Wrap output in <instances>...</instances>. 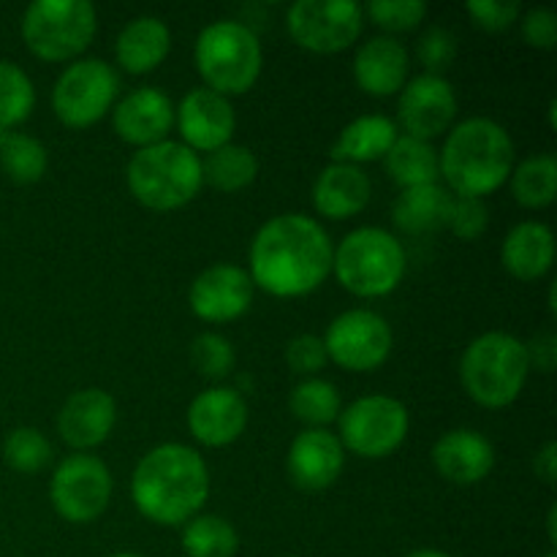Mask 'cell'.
Wrapping results in <instances>:
<instances>
[{
  "label": "cell",
  "instance_id": "1",
  "mask_svg": "<svg viewBox=\"0 0 557 557\" xmlns=\"http://www.w3.org/2000/svg\"><path fill=\"white\" fill-rule=\"evenodd\" d=\"M330 234L302 212L270 218L250 245V281L277 299L313 294L332 272Z\"/></svg>",
  "mask_w": 557,
  "mask_h": 557
},
{
  "label": "cell",
  "instance_id": "2",
  "mask_svg": "<svg viewBox=\"0 0 557 557\" xmlns=\"http://www.w3.org/2000/svg\"><path fill=\"white\" fill-rule=\"evenodd\" d=\"M210 498V468L185 444H161L147 451L131 476L136 511L156 525L177 528L194 520Z\"/></svg>",
  "mask_w": 557,
  "mask_h": 557
},
{
  "label": "cell",
  "instance_id": "3",
  "mask_svg": "<svg viewBox=\"0 0 557 557\" xmlns=\"http://www.w3.org/2000/svg\"><path fill=\"white\" fill-rule=\"evenodd\" d=\"M438 169L451 196L484 199L509 183L515 169V141L495 120H462L441 147Z\"/></svg>",
  "mask_w": 557,
  "mask_h": 557
},
{
  "label": "cell",
  "instance_id": "4",
  "mask_svg": "<svg viewBox=\"0 0 557 557\" xmlns=\"http://www.w3.org/2000/svg\"><path fill=\"white\" fill-rule=\"evenodd\" d=\"M128 190L141 207L156 212H172L199 196L205 185L201 158L183 141H158L134 152L125 169Z\"/></svg>",
  "mask_w": 557,
  "mask_h": 557
},
{
  "label": "cell",
  "instance_id": "5",
  "mask_svg": "<svg viewBox=\"0 0 557 557\" xmlns=\"http://www.w3.org/2000/svg\"><path fill=\"white\" fill-rule=\"evenodd\" d=\"M531 375V359L520 337L484 332L460 357V381L482 408H506L522 395Z\"/></svg>",
  "mask_w": 557,
  "mask_h": 557
},
{
  "label": "cell",
  "instance_id": "6",
  "mask_svg": "<svg viewBox=\"0 0 557 557\" xmlns=\"http://www.w3.org/2000/svg\"><path fill=\"white\" fill-rule=\"evenodd\" d=\"M332 272L354 297H386L406 277V248L395 234L379 226L354 228L335 248Z\"/></svg>",
  "mask_w": 557,
  "mask_h": 557
},
{
  "label": "cell",
  "instance_id": "7",
  "mask_svg": "<svg viewBox=\"0 0 557 557\" xmlns=\"http://www.w3.org/2000/svg\"><path fill=\"white\" fill-rule=\"evenodd\" d=\"M196 69L205 87L234 98L253 90L264 69L259 36L237 20H218L196 38Z\"/></svg>",
  "mask_w": 557,
  "mask_h": 557
},
{
  "label": "cell",
  "instance_id": "8",
  "mask_svg": "<svg viewBox=\"0 0 557 557\" xmlns=\"http://www.w3.org/2000/svg\"><path fill=\"white\" fill-rule=\"evenodd\" d=\"M98 14L90 0H36L22 14L25 47L44 63L76 60L96 38Z\"/></svg>",
  "mask_w": 557,
  "mask_h": 557
},
{
  "label": "cell",
  "instance_id": "9",
  "mask_svg": "<svg viewBox=\"0 0 557 557\" xmlns=\"http://www.w3.org/2000/svg\"><path fill=\"white\" fill-rule=\"evenodd\" d=\"M341 444L364 460L395 455L408 438L411 417L406 403L389 395H368L341 411Z\"/></svg>",
  "mask_w": 557,
  "mask_h": 557
},
{
  "label": "cell",
  "instance_id": "10",
  "mask_svg": "<svg viewBox=\"0 0 557 557\" xmlns=\"http://www.w3.org/2000/svg\"><path fill=\"white\" fill-rule=\"evenodd\" d=\"M120 92L117 71L103 60H74L52 87V112L69 128H90L109 109H114Z\"/></svg>",
  "mask_w": 557,
  "mask_h": 557
},
{
  "label": "cell",
  "instance_id": "11",
  "mask_svg": "<svg viewBox=\"0 0 557 557\" xmlns=\"http://www.w3.org/2000/svg\"><path fill=\"white\" fill-rule=\"evenodd\" d=\"M112 471L101 457L90 451H76L58 462L49 482V500L52 509L74 525H87L96 522L107 511L112 500Z\"/></svg>",
  "mask_w": 557,
  "mask_h": 557
},
{
  "label": "cell",
  "instance_id": "12",
  "mask_svg": "<svg viewBox=\"0 0 557 557\" xmlns=\"http://www.w3.org/2000/svg\"><path fill=\"white\" fill-rule=\"evenodd\" d=\"M362 5L351 0H297L286 11L288 36L313 54H337L359 41Z\"/></svg>",
  "mask_w": 557,
  "mask_h": 557
},
{
  "label": "cell",
  "instance_id": "13",
  "mask_svg": "<svg viewBox=\"0 0 557 557\" xmlns=\"http://www.w3.org/2000/svg\"><path fill=\"white\" fill-rule=\"evenodd\" d=\"M321 341L330 362L348 373H373L389 359L395 346V335L384 315L364 308L346 310L332 319Z\"/></svg>",
  "mask_w": 557,
  "mask_h": 557
},
{
  "label": "cell",
  "instance_id": "14",
  "mask_svg": "<svg viewBox=\"0 0 557 557\" xmlns=\"http://www.w3.org/2000/svg\"><path fill=\"white\" fill-rule=\"evenodd\" d=\"M457 117L455 87L444 76L419 74L400 90L397 101V128L406 136L430 141L446 134Z\"/></svg>",
  "mask_w": 557,
  "mask_h": 557
},
{
  "label": "cell",
  "instance_id": "15",
  "mask_svg": "<svg viewBox=\"0 0 557 557\" xmlns=\"http://www.w3.org/2000/svg\"><path fill=\"white\" fill-rule=\"evenodd\" d=\"M253 281L237 264H212L190 283L188 305L196 319L207 324H228L253 305Z\"/></svg>",
  "mask_w": 557,
  "mask_h": 557
},
{
  "label": "cell",
  "instance_id": "16",
  "mask_svg": "<svg viewBox=\"0 0 557 557\" xmlns=\"http://www.w3.org/2000/svg\"><path fill=\"white\" fill-rule=\"evenodd\" d=\"M174 125H177L180 141L199 156V152H212L232 141L237 114L226 96L196 87L174 107Z\"/></svg>",
  "mask_w": 557,
  "mask_h": 557
},
{
  "label": "cell",
  "instance_id": "17",
  "mask_svg": "<svg viewBox=\"0 0 557 557\" xmlns=\"http://www.w3.org/2000/svg\"><path fill=\"white\" fill-rule=\"evenodd\" d=\"M248 428V403L234 386L199 392L188 406V430L201 446H232Z\"/></svg>",
  "mask_w": 557,
  "mask_h": 557
},
{
  "label": "cell",
  "instance_id": "18",
  "mask_svg": "<svg viewBox=\"0 0 557 557\" xmlns=\"http://www.w3.org/2000/svg\"><path fill=\"white\" fill-rule=\"evenodd\" d=\"M346 468V449L335 433L308 428L292 441L286 455V471L294 487L305 493H321L341 479Z\"/></svg>",
  "mask_w": 557,
  "mask_h": 557
},
{
  "label": "cell",
  "instance_id": "19",
  "mask_svg": "<svg viewBox=\"0 0 557 557\" xmlns=\"http://www.w3.org/2000/svg\"><path fill=\"white\" fill-rule=\"evenodd\" d=\"M112 128L125 145L150 147L169 139L174 128V103L158 87H136L112 109Z\"/></svg>",
  "mask_w": 557,
  "mask_h": 557
},
{
  "label": "cell",
  "instance_id": "20",
  "mask_svg": "<svg viewBox=\"0 0 557 557\" xmlns=\"http://www.w3.org/2000/svg\"><path fill=\"white\" fill-rule=\"evenodd\" d=\"M58 433L71 449L90 451L112 435L117 424V403L107 389L87 386L74 392L58 413Z\"/></svg>",
  "mask_w": 557,
  "mask_h": 557
},
{
  "label": "cell",
  "instance_id": "21",
  "mask_svg": "<svg viewBox=\"0 0 557 557\" xmlns=\"http://www.w3.org/2000/svg\"><path fill=\"white\" fill-rule=\"evenodd\" d=\"M433 466L446 482L471 487L493 473L495 449L479 430H449L435 441Z\"/></svg>",
  "mask_w": 557,
  "mask_h": 557
},
{
  "label": "cell",
  "instance_id": "22",
  "mask_svg": "<svg viewBox=\"0 0 557 557\" xmlns=\"http://www.w3.org/2000/svg\"><path fill=\"white\" fill-rule=\"evenodd\" d=\"M411 58L395 36H375L354 54V82L373 98H389L408 82Z\"/></svg>",
  "mask_w": 557,
  "mask_h": 557
},
{
  "label": "cell",
  "instance_id": "23",
  "mask_svg": "<svg viewBox=\"0 0 557 557\" xmlns=\"http://www.w3.org/2000/svg\"><path fill=\"white\" fill-rule=\"evenodd\" d=\"M310 196H313V207L321 218L348 221L368 207L370 196H373V183L362 166L330 163L315 177Z\"/></svg>",
  "mask_w": 557,
  "mask_h": 557
},
{
  "label": "cell",
  "instance_id": "24",
  "mask_svg": "<svg viewBox=\"0 0 557 557\" xmlns=\"http://www.w3.org/2000/svg\"><path fill=\"white\" fill-rule=\"evenodd\" d=\"M500 261L506 272L522 283L542 281L555 264V234L547 223L522 221L506 234Z\"/></svg>",
  "mask_w": 557,
  "mask_h": 557
},
{
  "label": "cell",
  "instance_id": "25",
  "mask_svg": "<svg viewBox=\"0 0 557 557\" xmlns=\"http://www.w3.org/2000/svg\"><path fill=\"white\" fill-rule=\"evenodd\" d=\"M172 52V30L158 16H136L120 30L114 44L117 65L128 74H150Z\"/></svg>",
  "mask_w": 557,
  "mask_h": 557
},
{
  "label": "cell",
  "instance_id": "26",
  "mask_svg": "<svg viewBox=\"0 0 557 557\" xmlns=\"http://www.w3.org/2000/svg\"><path fill=\"white\" fill-rule=\"evenodd\" d=\"M397 136H400V128L392 117H386V114H362V117L351 120L335 139L330 150L332 163L362 166V163L384 161Z\"/></svg>",
  "mask_w": 557,
  "mask_h": 557
},
{
  "label": "cell",
  "instance_id": "27",
  "mask_svg": "<svg viewBox=\"0 0 557 557\" xmlns=\"http://www.w3.org/2000/svg\"><path fill=\"white\" fill-rule=\"evenodd\" d=\"M451 199L455 196L444 185H419V188H406L397 196L392 207V221L403 234H435L446 228L449 221Z\"/></svg>",
  "mask_w": 557,
  "mask_h": 557
},
{
  "label": "cell",
  "instance_id": "28",
  "mask_svg": "<svg viewBox=\"0 0 557 557\" xmlns=\"http://www.w3.org/2000/svg\"><path fill=\"white\" fill-rule=\"evenodd\" d=\"M386 172L389 177L406 188H419V185L438 183V150L430 141L413 139V136H397L392 150L386 152Z\"/></svg>",
  "mask_w": 557,
  "mask_h": 557
},
{
  "label": "cell",
  "instance_id": "29",
  "mask_svg": "<svg viewBox=\"0 0 557 557\" xmlns=\"http://www.w3.org/2000/svg\"><path fill=\"white\" fill-rule=\"evenodd\" d=\"M201 174H205V183L221 194H237L259 177V158L245 145L228 141V145L207 152V158L201 161Z\"/></svg>",
  "mask_w": 557,
  "mask_h": 557
},
{
  "label": "cell",
  "instance_id": "30",
  "mask_svg": "<svg viewBox=\"0 0 557 557\" xmlns=\"http://www.w3.org/2000/svg\"><path fill=\"white\" fill-rule=\"evenodd\" d=\"M511 196L528 210H544L557 196V158L553 152H539L511 169Z\"/></svg>",
  "mask_w": 557,
  "mask_h": 557
},
{
  "label": "cell",
  "instance_id": "31",
  "mask_svg": "<svg viewBox=\"0 0 557 557\" xmlns=\"http://www.w3.org/2000/svg\"><path fill=\"white\" fill-rule=\"evenodd\" d=\"M47 147L30 134L0 128V169L16 185H33L47 174Z\"/></svg>",
  "mask_w": 557,
  "mask_h": 557
},
{
  "label": "cell",
  "instance_id": "32",
  "mask_svg": "<svg viewBox=\"0 0 557 557\" xmlns=\"http://www.w3.org/2000/svg\"><path fill=\"white\" fill-rule=\"evenodd\" d=\"M288 408H292L294 419H299L308 428L326 430V424L337 422L341 417V392L335 384L326 379H302L288 395Z\"/></svg>",
  "mask_w": 557,
  "mask_h": 557
},
{
  "label": "cell",
  "instance_id": "33",
  "mask_svg": "<svg viewBox=\"0 0 557 557\" xmlns=\"http://www.w3.org/2000/svg\"><path fill=\"white\" fill-rule=\"evenodd\" d=\"M237 549V531L223 517L196 515L183 525V553L188 557H234Z\"/></svg>",
  "mask_w": 557,
  "mask_h": 557
},
{
  "label": "cell",
  "instance_id": "34",
  "mask_svg": "<svg viewBox=\"0 0 557 557\" xmlns=\"http://www.w3.org/2000/svg\"><path fill=\"white\" fill-rule=\"evenodd\" d=\"M36 107V87L30 76L11 60H0V128L14 131Z\"/></svg>",
  "mask_w": 557,
  "mask_h": 557
},
{
  "label": "cell",
  "instance_id": "35",
  "mask_svg": "<svg viewBox=\"0 0 557 557\" xmlns=\"http://www.w3.org/2000/svg\"><path fill=\"white\" fill-rule=\"evenodd\" d=\"M3 460L16 473H38L52 462V444L36 428H16L3 441Z\"/></svg>",
  "mask_w": 557,
  "mask_h": 557
},
{
  "label": "cell",
  "instance_id": "36",
  "mask_svg": "<svg viewBox=\"0 0 557 557\" xmlns=\"http://www.w3.org/2000/svg\"><path fill=\"white\" fill-rule=\"evenodd\" d=\"M237 354L234 346L218 332H201L194 343H190V364L196 373L207 381H223L232 375Z\"/></svg>",
  "mask_w": 557,
  "mask_h": 557
},
{
  "label": "cell",
  "instance_id": "37",
  "mask_svg": "<svg viewBox=\"0 0 557 557\" xmlns=\"http://www.w3.org/2000/svg\"><path fill=\"white\" fill-rule=\"evenodd\" d=\"M362 14H368L381 30L408 33L422 25V20L428 16V3L422 0H373L364 5Z\"/></svg>",
  "mask_w": 557,
  "mask_h": 557
},
{
  "label": "cell",
  "instance_id": "38",
  "mask_svg": "<svg viewBox=\"0 0 557 557\" xmlns=\"http://www.w3.org/2000/svg\"><path fill=\"white\" fill-rule=\"evenodd\" d=\"M417 58L424 65V74L441 76L446 69H451L457 58V38L446 27H428L419 36Z\"/></svg>",
  "mask_w": 557,
  "mask_h": 557
},
{
  "label": "cell",
  "instance_id": "39",
  "mask_svg": "<svg viewBox=\"0 0 557 557\" xmlns=\"http://www.w3.org/2000/svg\"><path fill=\"white\" fill-rule=\"evenodd\" d=\"M446 226L451 228L457 239L462 243H476L490 226V210L484 199H468V196H455L451 199L449 221Z\"/></svg>",
  "mask_w": 557,
  "mask_h": 557
},
{
  "label": "cell",
  "instance_id": "40",
  "mask_svg": "<svg viewBox=\"0 0 557 557\" xmlns=\"http://www.w3.org/2000/svg\"><path fill=\"white\" fill-rule=\"evenodd\" d=\"M326 362L330 357H326L324 341L319 335H297L294 341H288L286 364L292 373L302 375V379H315L326 368Z\"/></svg>",
  "mask_w": 557,
  "mask_h": 557
},
{
  "label": "cell",
  "instance_id": "41",
  "mask_svg": "<svg viewBox=\"0 0 557 557\" xmlns=\"http://www.w3.org/2000/svg\"><path fill=\"white\" fill-rule=\"evenodd\" d=\"M466 11L487 33H504L520 20V3L515 0H468Z\"/></svg>",
  "mask_w": 557,
  "mask_h": 557
},
{
  "label": "cell",
  "instance_id": "42",
  "mask_svg": "<svg viewBox=\"0 0 557 557\" xmlns=\"http://www.w3.org/2000/svg\"><path fill=\"white\" fill-rule=\"evenodd\" d=\"M522 38H525L528 47L542 49L549 52L557 44V14L553 9H531L520 22Z\"/></svg>",
  "mask_w": 557,
  "mask_h": 557
},
{
  "label": "cell",
  "instance_id": "43",
  "mask_svg": "<svg viewBox=\"0 0 557 557\" xmlns=\"http://www.w3.org/2000/svg\"><path fill=\"white\" fill-rule=\"evenodd\" d=\"M528 359H531V370L536 368L539 373H553L557 368V335L553 330H542L531 337V343H525Z\"/></svg>",
  "mask_w": 557,
  "mask_h": 557
},
{
  "label": "cell",
  "instance_id": "44",
  "mask_svg": "<svg viewBox=\"0 0 557 557\" xmlns=\"http://www.w3.org/2000/svg\"><path fill=\"white\" fill-rule=\"evenodd\" d=\"M533 473H536L544 484H549V487H553L555 479H557V444L555 441H547V444L536 451V457H533Z\"/></svg>",
  "mask_w": 557,
  "mask_h": 557
},
{
  "label": "cell",
  "instance_id": "45",
  "mask_svg": "<svg viewBox=\"0 0 557 557\" xmlns=\"http://www.w3.org/2000/svg\"><path fill=\"white\" fill-rule=\"evenodd\" d=\"M555 525H557V509L553 506V509H549V515H547V531H549V542H557V531H555Z\"/></svg>",
  "mask_w": 557,
  "mask_h": 557
},
{
  "label": "cell",
  "instance_id": "46",
  "mask_svg": "<svg viewBox=\"0 0 557 557\" xmlns=\"http://www.w3.org/2000/svg\"><path fill=\"white\" fill-rule=\"evenodd\" d=\"M406 557H451V555L441 553V549H413V553H408Z\"/></svg>",
  "mask_w": 557,
  "mask_h": 557
},
{
  "label": "cell",
  "instance_id": "47",
  "mask_svg": "<svg viewBox=\"0 0 557 557\" xmlns=\"http://www.w3.org/2000/svg\"><path fill=\"white\" fill-rule=\"evenodd\" d=\"M549 128H557V98L549 101Z\"/></svg>",
  "mask_w": 557,
  "mask_h": 557
},
{
  "label": "cell",
  "instance_id": "48",
  "mask_svg": "<svg viewBox=\"0 0 557 557\" xmlns=\"http://www.w3.org/2000/svg\"><path fill=\"white\" fill-rule=\"evenodd\" d=\"M109 557H145V555H136V553H117V555H109Z\"/></svg>",
  "mask_w": 557,
  "mask_h": 557
},
{
  "label": "cell",
  "instance_id": "49",
  "mask_svg": "<svg viewBox=\"0 0 557 557\" xmlns=\"http://www.w3.org/2000/svg\"><path fill=\"white\" fill-rule=\"evenodd\" d=\"M544 557H557V555H555V553H549V555H544Z\"/></svg>",
  "mask_w": 557,
  "mask_h": 557
}]
</instances>
